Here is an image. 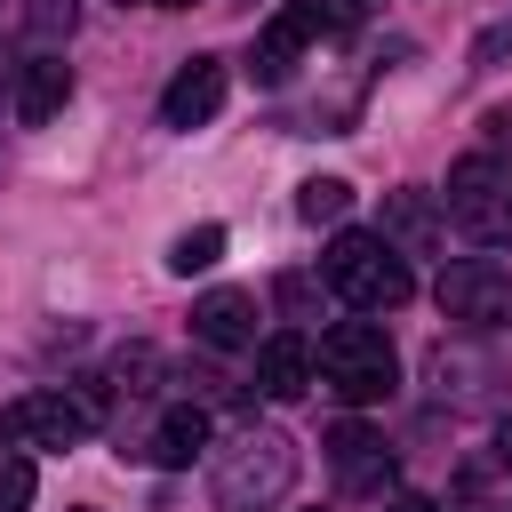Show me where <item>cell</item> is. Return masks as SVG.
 Here are the masks:
<instances>
[{
	"label": "cell",
	"instance_id": "7c38bea8",
	"mask_svg": "<svg viewBox=\"0 0 512 512\" xmlns=\"http://www.w3.org/2000/svg\"><path fill=\"white\" fill-rule=\"evenodd\" d=\"M376 240L400 248V256L440 248V208H432V192H384V232H376Z\"/></svg>",
	"mask_w": 512,
	"mask_h": 512
},
{
	"label": "cell",
	"instance_id": "6da1fadb",
	"mask_svg": "<svg viewBox=\"0 0 512 512\" xmlns=\"http://www.w3.org/2000/svg\"><path fill=\"white\" fill-rule=\"evenodd\" d=\"M312 368H320V384H328L344 408H376V400H392V384H400V352H392V336H384L376 320H336V328H320Z\"/></svg>",
	"mask_w": 512,
	"mask_h": 512
},
{
	"label": "cell",
	"instance_id": "5b68a950",
	"mask_svg": "<svg viewBox=\"0 0 512 512\" xmlns=\"http://www.w3.org/2000/svg\"><path fill=\"white\" fill-rule=\"evenodd\" d=\"M448 224L472 240H504L512 232V168L488 152H464L448 168Z\"/></svg>",
	"mask_w": 512,
	"mask_h": 512
},
{
	"label": "cell",
	"instance_id": "ffe728a7",
	"mask_svg": "<svg viewBox=\"0 0 512 512\" xmlns=\"http://www.w3.org/2000/svg\"><path fill=\"white\" fill-rule=\"evenodd\" d=\"M384 512H440V504H432V496H416V488H400V496H392Z\"/></svg>",
	"mask_w": 512,
	"mask_h": 512
},
{
	"label": "cell",
	"instance_id": "9c48e42d",
	"mask_svg": "<svg viewBox=\"0 0 512 512\" xmlns=\"http://www.w3.org/2000/svg\"><path fill=\"white\" fill-rule=\"evenodd\" d=\"M192 336L216 344V352L256 344V296H248V288H208V296L192 304Z\"/></svg>",
	"mask_w": 512,
	"mask_h": 512
},
{
	"label": "cell",
	"instance_id": "7402d4cb",
	"mask_svg": "<svg viewBox=\"0 0 512 512\" xmlns=\"http://www.w3.org/2000/svg\"><path fill=\"white\" fill-rule=\"evenodd\" d=\"M152 8H192V0H152Z\"/></svg>",
	"mask_w": 512,
	"mask_h": 512
},
{
	"label": "cell",
	"instance_id": "2e32d148",
	"mask_svg": "<svg viewBox=\"0 0 512 512\" xmlns=\"http://www.w3.org/2000/svg\"><path fill=\"white\" fill-rule=\"evenodd\" d=\"M344 208H352V184H344V176H312V184L296 192V216H304V224H336Z\"/></svg>",
	"mask_w": 512,
	"mask_h": 512
},
{
	"label": "cell",
	"instance_id": "277c9868",
	"mask_svg": "<svg viewBox=\"0 0 512 512\" xmlns=\"http://www.w3.org/2000/svg\"><path fill=\"white\" fill-rule=\"evenodd\" d=\"M432 304H440V320H456V328H512V264H496V256H456V264L432 280Z\"/></svg>",
	"mask_w": 512,
	"mask_h": 512
},
{
	"label": "cell",
	"instance_id": "9a60e30c",
	"mask_svg": "<svg viewBox=\"0 0 512 512\" xmlns=\"http://www.w3.org/2000/svg\"><path fill=\"white\" fill-rule=\"evenodd\" d=\"M216 256H224V224H192V232H176L168 272H184V280H192V272H208Z\"/></svg>",
	"mask_w": 512,
	"mask_h": 512
},
{
	"label": "cell",
	"instance_id": "3957f363",
	"mask_svg": "<svg viewBox=\"0 0 512 512\" xmlns=\"http://www.w3.org/2000/svg\"><path fill=\"white\" fill-rule=\"evenodd\" d=\"M320 280L352 304V312H400L416 296V272L400 248H384L376 232H336L328 256H320Z\"/></svg>",
	"mask_w": 512,
	"mask_h": 512
},
{
	"label": "cell",
	"instance_id": "5bb4252c",
	"mask_svg": "<svg viewBox=\"0 0 512 512\" xmlns=\"http://www.w3.org/2000/svg\"><path fill=\"white\" fill-rule=\"evenodd\" d=\"M200 448H208V408L184 400V408H168V416L152 424V448H144V456H152V464H192Z\"/></svg>",
	"mask_w": 512,
	"mask_h": 512
},
{
	"label": "cell",
	"instance_id": "e0dca14e",
	"mask_svg": "<svg viewBox=\"0 0 512 512\" xmlns=\"http://www.w3.org/2000/svg\"><path fill=\"white\" fill-rule=\"evenodd\" d=\"M32 496H40L32 456H0V512H32Z\"/></svg>",
	"mask_w": 512,
	"mask_h": 512
},
{
	"label": "cell",
	"instance_id": "7a4b0ae2",
	"mask_svg": "<svg viewBox=\"0 0 512 512\" xmlns=\"http://www.w3.org/2000/svg\"><path fill=\"white\" fill-rule=\"evenodd\" d=\"M296 440L280 424H248L224 456H216V504L224 512H272L288 488H296Z\"/></svg>",
	"mask_w": 512,
	"mask_h": 512
},
{
	"label": "cell",
	"instance_id": "d6986e66",
	"mask_svg": "<svg viewBox=\"0 0 512 512\" xmlns=\"http://www.w3.org/2000/svg\"><path fill=\"white\" fill-rule=\"evenodd\" d=\"M480 128H488V160H496V152H504V144H512V112H488V120H480Z\"/></svg>",
	"mask_w": 512,
	"mask_h": 512
},
{
	"label": "cell",
	"instance_id": "ba28073f",
	"mask_svg": "<svg viewBox=\"0 0 512 512\" xmlns=\"http://www.w3.org/2000/svg\"><path fill=\"white\" fill-rule=\"evenodd\" d=\"M224 88H232L224 56H192V64L160 88V128H200V120H216V112H224Z\"/></svg>",
	"mask_w": 512,
	"mask_h": 512
},
{
	"label": "cell",
	"instance_id": "8fae6325",
	"mask_svg": "<svg viewBox=\"0 0 512 512\" xmlns=\"http://www.w3.org/2000/svg\"><path fill=\"white\" fill-rule=\"evenodd\" d=\"M64 96H72V64L40 48V56L24 64V80H16V120H24V128H48V120L64 112Z\"/></svg>",
	"mask_w": 512,
	"mask_h": 512
},
{
	"label": "cell",
	"instance_id": "ac0fdd59",
	"mask_svg": "<svg viewBox=\"0 0 512 512\" xmlns=\"http://www.w3.org/2000/svg\"><path fill=\"white\" fill-rule=\"evenodd\" d=\"M504 48H512V24H496V32H480V40H472V56H480V64H496Z\"/></svg>",
	"mask_w": 512,
	"mask_h": 512
},
{
	"label": "cell",
	"instance_id": "44dd1931",
	"mask_svg": "<svg viewBox=\"0 0 512 512\" xmlns=\"http://www.w3.org/2000/svg\"><path fill=\"white\" fill-rule=\"evenodd\" d=\"M496 456H504V464H512V424H504V440H496Z\"/></svg>",
	"mask_w": 512,
	"mask_h": 512
},
{
	"label": "cell",
	"instance_id": "4fadbf2b",
	"mask_svg": "<svg viewBox=\"0 0 512 512\" xmlns=\"http://www.w3.org/2000/svg\"><path fill=\"white\" fill-rule=\"evenodd\" d=\"M312 384V344L304 336H264L256 344V392L264 400H296Z\"/></svg>",
	"mask_w": 512,
	"mask_h": 512
},
{
	"label": "cell",
	"instance_id": "30bf717a",
	"mask_svg": "<svg viewBox=\"0 0 512 512\" xmlns=\"http://www.w3.org/2000/svg\"><path fill=\"white\" fill-rule=\"evenodd\" d=\"M328 472H336L344 488H384V480H392V448H384V432H368V424H336V432H328Z\"/></svg>",
	"mask_w": 512,
	"mask_h": 512
},
{
	"label": "cell",
	"instance_id": "52a82bcc",
	"mask_svg": "<svg viewBox=\"0 0 512 512\" xmlns=\"http://www.w3.org/2000/svg\"><path fill=\"white\" fill-rule=\"evenodd\" d=\"M8 440H32V448H80L96 432V408L80 392H24L8 416H0Z\"/></svg>",
	"mask_w": 512,
	"mask_h": 512
},
{
	"label": "cell",
	"instance_id": "8992f818",
	"mask_svg": "<svg viewBox=\"0 0 512 512\" xmlns=\"http://www.w3.org/2000/svg\"><path fill=\"white\" fill-rule=\"evenodd\" d=\"M336 24H352V8L344 0H288L264 32H256V56H248V72L264 80V88H280L288 72H296V56L320 40V32H336Z\"/></svg>",
	"mask_w": 512,
	"mask_h": 512
}]
</instances>
